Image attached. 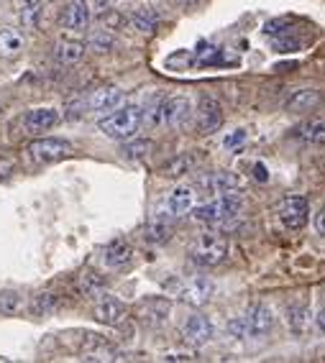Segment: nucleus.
I'll list each match as a JSON object with an SVG mask.
<instances>
[{
  "instance_id": "f257e3e1",
  "label": "nucleus",
  "mask_w": 325,
  "mask_h": 363,
  "mask_svg": "<svg viewBox=\"0 0 325 363\" xmlns=\"http://www.w3.org/2000/svg\"><path fill=\"white\" fill-rule=\"evenodd\" d=\"M143 125V111L138 105H123L113 111L111 116H105L98 123V128L103 130L108 138H116V141H126V138H133L141 130Z\"/></svg>"
},
{
  "instance_id": "f03ea898",
  "label": "nucleus",
  "mask_w": 325,
  "mask_h": 363,
  "mask_svg": "<svg viewBox=\"0 0 325 363\" xmlns=\"http://www.w3.org/2000/svg\"><path fill=\"white\" fill-rule=\"evenodd\" d=\"M243 205V197L238 192H226V195H218V200H210L200 208H192V218L197 223H205V225H221V223L236 218Z\"/></svg>"
},
{
  "instance_id": "7ed1b4c3",
  "label": "nucleus",
  "mask_w": 325,
  "mask_h": 363,
  "mask_svg": "<svg viewBox=\"0 0 325 363\" xmlns=\"http://www.w3.org/2000/svg\"><path fill=\"white\" fill-rule=\"evenodd\" d=\"M187 253L200 266H218L228 259V240L223 235H200L189 243Z\"/></svg>"
},
{
  "instance_id": "20e7f679",
  "label": "nucleus",
  "mask_w": 325,
  "mask_h": 363,
  "mask_svg": "<svg viewBox=\"0 0 325 363\" xmlns=\"http://www.w3.org/2000/svg\"><path fill=\"white\" fill-rule=\"evenodd\" d=\"M277 218L287 230H302L310 220V202L299 195H290L277 205Z\"/></svg>"
},
{
  "instance_id": "39448f33",
  "label": "nucleus",
  "mask_w": 325,
  "mask_h": 363,
  "mask_svg": "<svg viewBox=\"0 0 325 363\" xmlns=\"http://www.w3.org/2000/svg\"><path fill=\"white\" fill-rule=\"evenodd\" d=\"M72 154V143L65 138H39L28 146V156L33 164H54Z\"/></svg>"
},
{
  "instance_id": "423d86ee",
  "label": "nucleus",
  "mask_w": 325,
  "mask_h": 363,
  "mask_svg": "<svg viewBox=\"0 0 325 363\" xmlns=\"http://www.w3.org/2000/svg\"><path fill=\"white\" fill-rule=\"evenodd\" d=\"M213 294H215V284L210 279H205V277H195V279L182 281V284L177 286V297L189 307L208 305L210 299H213Z\"/></svg>"
},
{
  "instance_id": "0eeeda50",
  "label": "nucleus",
  "mask_w": 325,
  "mask_h": 363,
  "mask_svg": "<svg viewBox=\"0 0 325 363\" xmlns=\"http://www.w3.org/2000/svg\"><path fill=\"white\" fill-rule=\"evenodd\" d=\"M189 116H192V105H189V100L182 98V95L162 100V121L170 125V128H182L189 121Z\"/></svg>"
},
{
  "instance_id": "6e6552de",
  "label": "nucleus",
  "mask_w": 325,
  "mask_h": 363,
  "mask_svg": "<svg viewBox=\"0 0 325 363\" xmlns=\"http://www.w3.org/2000/svg\"><path fill=\"white\" fill-rule=\"evenodd\" d=\"M223 123V108L215 98H205L197 105V125H200L202 133H215Z\"/></svg>"
},
{
  "instance_id": "1a4fd4ad",
  "label": "nucleus",
  "mask_w": 325,
  "mask_h": 363,
  "mask_svg": "<svg viewBox=\"0 0 325 363\" xmlns=\"http://www.w3.org/2000/svg\"><path fill=\"white\" fill-rule=\"evenodd\" d=\"M90 23V3L87 0H70L62 13V26L67 31H85Z\"/></svg>"
},
{
  "instance_id": "9d476101",
  "label": "nucleus",
  "mask_w": 325,
  "mask_h": 363,
  "mask_svg": "<svg viewBox=\"0 0 325 363\" xmlns=\"http://www.w3.org/2000/svg\"><path fill=\"white\" fill-rule=\"evenodd\" d=\"M248 325V335L251 337H264L272 333L274 328V312L267 305H254L251 310L243 315Z\"/></svg>"
},
{
  "instance_id": "9b49d317",
  "label": "nucleus",
  "mask_w": 325,
  "mask_h": 363,
  "mask_svg": "<svg viewBox=\"0 0 325 363\" xmlns=\"http://www.w3.org/2000/svg\"><path fill=\"white\" fill-rule=\"evenodd\" d=\"M182 335L187 343L192 345H205L213 340V325L205 315H192L187 318V323L182 325Z\"/></svg>"
},
{
  "instance_id": "f8f14e48",
  "label": "nucleus",
  "mask_w": 325,
  "mask_h": 363,
  "mask_svg": "<svg viewBox=\"0 0 325 363\" xmlns=\"http://www.w3.org/2000/svg\"><path fill=\"white\" fill-rule=\"evenodd\" d=\"M197 184H200L205 192H210V195H226V192L241 189V177L231 174V172H213V174L202 177Z\"/></svg>"
},
{
  "instance_id": "ddd939ff",
  "label": "nucleus",
  "mask_w": 325,
  "mask_h": 363,
  "mask_svg": "<svg viewBox=\"0 0 325 363\" xmlns=\"http://www.w3.org/2000/svg\"><path fill=\"white\" fill-rule=\"evenodd\" d=\"M123 103V90L121 87H100L85 100V105L90 111H98V113H105V111H116L118 105Z\"/></svg>"
},
{
  "instance_id": "4468645a",
  "label": "nucleus",
  "mask_w": 325,
  "mask_h": 363,
  "mask_svg": "<svg viewBox=\"0 0 325 363\" xmlns=\"http://www.w3.org/2000/svg\"><path fill=\"white\" fill-rule=\"evenodd\" d=\"M59 123V113L54 108H36V111H28L23 118V125H26L28 133H44V130L54 128Z\"/></svg>"
},
{
  "instance_id": "2eb2a0df",
  "label": "nucleus",
  "mask_w": 325,
  "mask_h": 363,
  "mask_svg": "<svg viewBox=\"0 0 325 363\" xmlns=\"http://www.w3.org/2000/svg\"><path fill=\"white\" fill-rule=\"evenodd\" d=\"M126 318V305L116 297H103L95 305V320L103 325H118Z\"/></svg>"
},
{
  "instance_id": "dca6fc26",
  "label": "nucleus",
  "mask_w": 325,
  "mask_h": 363,
  "mask_svg": "<svg viewBox=\"0 0 325 363\" xmlns=\"http://www.w3.org/2000/svg\"><path fill=\"white\" fill-rule=\"evenodd\" d=\"M103 259L111 269H121V266H126L131 259H133V246H131L126 238H118V240H113V243L105 246Z\"/></svg>"
},
{
  "instance_id": "f3484780",
  "label": "nucleus",
  "mask_w": 325,
  "mask_h": 363,
  "mask_svg": "<svg viewBox=\"0 0 325 363\" xmlns=\"http://www.w3.org/2000/svg\"><path fill=\"white\" fill-rule=\"evenodd\" d=\"M195 208V192L189 187H177L167 197V213L175 215V218H182L184 213Z\"/></svg>"
},
{
  "instance_id": "a211bd4d",
  "label": "nucleus",
  "mask_w": 325,
  "mask_h": 363,
  "mask_svg": "<svg viewBox=\"0 0 325 363\" xmlns=\"http://www.w3.org/2000/svg\"><path fill=\"white\" fill-rule=\"evenodd\" d=\"M23 33L18 28H11V26H0V57L3 59H11V57H18L23 52Z\"/></svg>"
},
{
  "instance_id": "6ab92c4d",
  "label": "nucleus",
  "mask_w": 325,
  "mask_h": 363,
  "mask_svg": "<svg viewBox=\"0 0 325 363\" xmlns=\"http://www.w3.org/2000/svg\"><path fill=\"white\" fill-rule=\"evenodd\" d=\"M320 103V95L315 90H297L292 98L287 100V111L290 113H307L315 111Z\"/></svg>"
},
{
  "instance_id": "aec40b11",
  "label": "nucleus",
  "mask_w": 325,
  "mask_h": 363,
  "mask_svg": "<svg viewBox=\"0 0 325 363\" xmlns=\"http://www.w3.org/2000/svg\"><path fill=\"white\" fill-rule=\"evenodd\" d=\"M54 57L62 65H75L85 57V44L82 41H59L57 49H54Z\"/></svg>"
},
{
  "instance_id": "412c9836",
  "label": "nucleus",
  "mask_w": 325,
  "mask_h": 363,
  "mask_svg": "<svg viewBox=\"0 0 325 363\" xmlns=\"http://www.w3.org/2000/svg\"><path fill=\"white\" fill-rule=\"evenodd\" d=\"M297 136L305 143H312V146H325V118L310 121L302 128H297Z\"/></svg>"
},
{
  "instance_id": "4be33fe9",
  "label": "nucleus",
  "mask_w": 325,
  "mask_h": 363,
  "mask_svg": "<svg viewBox=\"0 0 325 363\" xmlns=\"http://www.w3.org/2000/svg\"><path fill=\"white\" fill-rule=\"evenodd\" d=\"M59 307V297L52 292H41L36 294V297L31 299V312L33 315H39V318H44V315H52L54 310Z\"/></svg>"
},
{
  "instance_id": "5701e85b",
  "label": "nucleus",
  "mask_w": 325,
  "mask_h": 363,
  "mask_svg": "<svg viewBox=\"0 0 325 363\" xmlns=\"http://www.w3.org/2000/svg\"><path fill=\"white\" fill-rule=\"evenodd\" d=\"M143 238L149 240V243H156V246H162V243H167V240L172 238V225L164 220H154L151 225H146V230H143Z\"/></svg>"
},
{
  "instance_id": "b1692460",
  "label": "nucleus",
  "mask_w": 325,
  "mask_h": 363,
  "mask_svg": "<svg viewBox=\"0 0 325 363\" xmlns=\"http://www.w3.org/2000/svg\"><path fill=\"white\" fill-rule=\"evenodd\" d=\"M21 21L26 28H36L41 16V0H21Z\"/></svg>"
},
{
  "instance_id": "393cba45",
  "label": "nucleus",
  "mask_w": 325,
  "mask_h": 363,
  "mask_svg": "<svg viewBox=\"0 0 325 363\" xmlns=\"http://www.w3.org/2000/svg\"><path fill=\"white\" fill-rule=\"evenodd\" d=\"M287 323H290L292 333H302V330H305V325H307V310H305V305H299V302L290 305V310H287Z\"/></svg>"
},
{
  "instance_id": "a878e982",
  "label": "nucleus",
  "mask_w": 325,
  "mask_h": 363,
  "mask_svg": "<svg viewBox=\"0 0 325 363\" xmlns=\"http://www.w3.org/2000/svg\"><path fill=\"white\" fill-rule=\"evenodd\" d=\"M131 23H133V28H138L141 33H151L156 28V18L151 13H146V11H138V13H133Z\"/></svg>"
},
{
  "instance_id": "bb28decb",
  "label": "nucleus",
  "mask_w": 325,
  "mask_h": 363,
  "mask_svg": "<svg viewBox=\"0 0 325 363\" xmlns=\"http://www.w3.org/2000/svg\"><path fill=\"white\" fill-rule=\"evenodd\" d=\"M105 289V279L98 277V274H85L82 277V292L85 294H98Z\"/></svg>"
},
{
  "instance_id": "cd10ccee",
  "label": "nucleus",
  "mask_w": 325,
  "mask_h": 363,
  "mask_svg": "<svg viewBox=\"0 0 325 363\" xmlns=\"http://www.w3.org/2000/svg\"><path fill=\"white\" fill-rule=\"evenodd\" d=\"M90 46L95 49V52H111L113 49V36L105 31H95L90 36Z\"/></svg>"
},
{
  "instance_id": "c85d7f7f",
  "label": "nucleus",
  "mask_w": 325,
  "mask_h": 363,
  "mask_svg": "<svg viewBox=\"0 0 325 363\" xmlns=\"http://www.w3.org/2000/svg\"><path fill=\"white\" fill-rule=\"evenodd\" d=\"M18 307H21V297L16 292L0 294V312H3V315H13Z\"/></svg>"
},
{
  "instance_id": "c756f323",
  "label": "nucleus",
  "mask_w": 325,
  "mask_h": 363,
  "mask_svg": "<svg viewBox=\"0 0 325 363\" xmlns=\"http://www.w3.org/2000/svg\"><path fill=\"white\" fill-rule=\"evenodd\" d=\"M228 335L231 337H248V325H246V318H243V315L228 320Z\"/></svg>"
},
{
  "instance_id": "7c9ffc66",
  "label": "nucleus",
  "mask_w": 325,
  "mask_h": 363,
  "mask_svg": "<svg viewBox=\"0 0 325 363\" xmlns=\"http://www.w3.org/2000/svg\"><path fill=\"white\" fill-rule=\"evenodd\" d=\"M274 49L282 54H290V52H299L302 49V41L292 39V36H280V39L274 41Z\"/></svg>"
},
{
  "instance_id": "2f4dec72",
  "label": "nucleus",
  "mask_w": 325,
  "mask_h": 363,
  "mask_svg": "<svg viewBox=\"0 0 325 363\" xmlns=\"http://www.w3.org/2000/svg\"><path fill=\"white\" fill-rule=\"evenodd\" d=\"M151 149V143L149 141H136V143H128L123 149V154L128 156V159H141V156H146Z\"/></svg>"
},
{
  "instance_id": "473e14b6",
  "label": "nucleus",
  "mask_w": 325,
  "mask_h": 363,
  "mask_svg": "<svg viewBox=\"0 0 325 363\" xmlns=\"http://www.w3.org/2000/svg\"><path fill=\"white\" fill-rule=\"evenodd\" d=\"M243 141H246V130L238 128V130H233V133H228L223 146H226V149H236V146H241Z\"/></svg>"
},
{
  "instance_id": "72a5a7b5",
  "label": "nucleus",
  "mask_w": 325,
  "mask_h": 363,
  "mask_svg": "<svg viewBox=\"0 0 325 363\" xmlns=\"http://www.w3.org/2000/svg\"><path fill=\"white\" fill-rule=\"evenodd\" d=\"M167 177H180V174H184L187 172V162L184 159H177V162H172V164H167Z\"/></svg>"
},
{
  "instance_id": "f704fd0d",
  "label": "nucleus",
  "mask_w": 325,
  "mask_h": 363,
  "mask_svg": "<svg viewBox=\"0 0 325 363\" xmlns=\"http://www.w3.org/2000/svg\"><path fill=\"white\" fill-rule=\"evenodd\" d=\"M312 225H315V233L325 235V202H323V208L315 213V220H312Z\"/></svg>"
},
{
  "instance_id": "c9c22d12",
  "label": "nucleus",
  "mask_w": 325,
  "mask_h": 363,
  "mask_svg": "<svg viewBox=\"0 0 325 363\" xmlns=\"http://www.w3.org/2000/svg\"><path fill=\"white\" fill-rule=\"evenodd\" d=\"M11 172H13V162H11V159H0V179L8 177Z\"/></svg>"
},
{
  "instance_id": "e433bc0d",
  "label": "nucleus",
  "mask_w": 325,
  "mask_h": 363,
  "mask_svg": "<svg viewBox=\"0 0 325 363\" xmlns=\"http://www.w3.org/2000/svg\"><path fill=\"white\" fill-rule=\"evenodd\" d=\"M164 361H195V356H187V353H170V356H164Z\"/></svg>"
},
{
  "instance_id": "4c0bfd02",
  "label": "nucleus",
  "mask_w": 325,
  "mask_h": 363,
  "mask_svg": "<svg viewBox=\"0 0 325 363\" xmlns=\"http://www.w3.org/2000/svg\"><path fill=\"white\" fill-rule=\"evenodd\" d=\"M315 323H318V330L325 333V305H320L318 315H315Z\"/></svg>"
},
{
  "instance_id": "58836bf2",
  "label": "nucleus",
  "mask_w": 325,
  "mask_h": 363,
  "mask_svg": "<svg viewBox=\"0 0 325 363\" xmlns=\"http://www.w3.org/2000/svg\"><path fill=\"white\" fill-rule=\"evenodd\" d=\"M254 177H256V179H261V182H267V169H264V164H256Z\"/></svg>"
},
{
  "instance_id": "ea45409f",
  "label": "nucleus",
  "mask_w": 325,
  "mask_h": 363,
  "mask_svg": "<svg viewBox=\"0 0 325 363\" xmlns=\"http://www.w3.org/2000/svg\"><path fill=\"white\" fill-rule=\"evenodd\" d=\"M111 3L113 0H95V11H98V13H105V11L111 8Z\"/></svg>"
}]
</instances>
